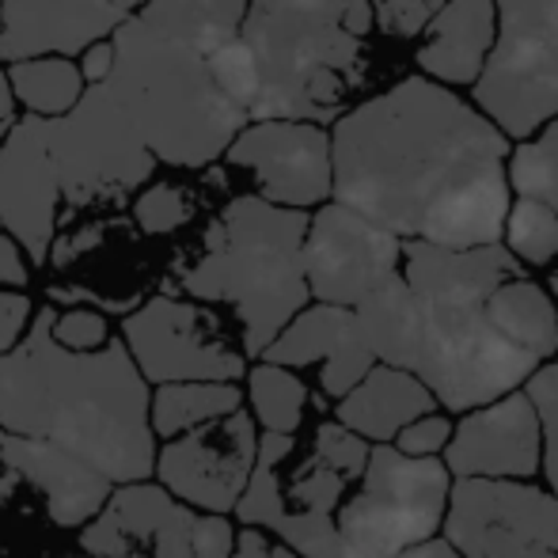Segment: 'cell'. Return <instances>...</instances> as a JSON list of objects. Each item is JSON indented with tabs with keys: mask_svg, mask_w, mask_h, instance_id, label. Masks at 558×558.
<instances>
[{
	"mask_svg": "<svg viewBox=\"0 0 558 558\" xmlns=\"http://www.w3.org/2000/svg\"><path fill=\"white\" fill-rule=\"evenodd\" d=\"M133 217L148 235H171L175 228L191 221V198L175 183H156L148 191H141Z\"/></svg>",
	"mask_w": 558,
	"mask_h": 558,
	"instance_id": "d6a6232c",
	"label": "cell"
},
{
	"mask_svg": "<svg viewBox=\"0 0 558 558\" xmlns=\"http://www.w3.org/2000/svg\"><path fill=\"white\" fill-rule=\"evenodd\" d=\"M81 547L96 558H228L235 529L225 513H206L160 483H118L84 524Z\"/></svg>",
	"mask_w": 558,
	"mask_h": 558,
	"instance_id": "8fae6325",
	"label": "cell"
},
{
	"mask_svg": "<svg viewBox=\"0 0 558 558\" xmlns=\"http://www.w3.org/2000/svg\"><path fill=\"white\" fill-rule=\"evenodd\" d=\"M501 235L509 240V251L529 266H547L558 255V217L539 198L517 194V202H509L506 209Z\"/></svg>",
	"mask_w": 558,
	"mask_h": 558,
	"instance_id": "f1b7e54d",
	"label": "cell"
},
{
	"mask_svg": "<svg viewBox=\"0 0 558 558\" xmlns=\"http://www.w3.org/2000/svg\"><path fill=\"white\" fill-rule=\"evenodd\" d=\"M399 558H460L452 551V544L448 539H426V544H418V547H411V551H403Z\"/></svg>",
	"mask_w": 558,
	"mask_h": 558,
	"instance_id": "60d3db41",
	"label": "cell"
},
{
	"mask_svg": "<svg viewBox=\"0 0 558 558\" xmlns=\"http://www.w3.org/2000/svg\"><path fill=\"white\" fill-rule=\"evenodd\" d=\"M225 156L232 168L247 171L266 202L304 209L331 198V133L319 122L251 118Z\"/></svg>",
	"mask_w": 558,
	"mask_h": 558,
	"instance_id": "2e32d148",
	"label": "cell"
},
{
	"mask_svg": "<svg viewBox=\"0 0 558 558\" xmlns=\"http://www.w3.org/2000/svg\"><path fill=\"white\" fill-rule=\"evenodd\" d=\"M0 463L20 471L43 494L53 524H61V529L88 524L107 501V494L114 490V483L104 471L84 463L69 448L50 445L43 437L12 434V429H0Z\"/></svg>",
	"mask_w": 558,
	"mask_h": 558,
	"instance_id": "44dd1931",
	"label": "cell"
},
{
	"mask_svg": "<svg viewBox=\"0 0 558 558\" xmlns=\"http://www.w3.org/2000/svg\"><path fill=\"white\" fill-rule=\"evenodd\" d=\"M209 61V73L214 81L221 84V92L232 104H240L243 111L251 118V104H255V88H258V76H255V61H251V50L243 46V38H228V43L217 46L214 53H206Z\"/></svg>",
	"mask_w": 558,
	"mask_h": 558,
	"instance_id": "4dcf8cb0",
	"label": "cell"
},
{
	"mask_svg": "<svg viewBox=\"0 0 558 558\" xmlns=\"http://www.w3.org/2000/svg\"><path fill=\"white\" fill-rule=\"evenodd\" d=\"M373 4V20L380 23L388 35L414 38L426 31V23L441 12L445 0H368Z\"/></svg>",
	"mask_w": 558,
	"mask_h": 558,
	"instance_id": "e575fe53",
	"label": "cell"
},
{
	"mask_svg": "<svg viewBox=\"0 0 558 558\" xmlns=\"http://www.w3.org/2000/svg\"><path fill=\"white\" fill-rule=\"evenodd\" d=\"M422 35L418 65L429 81L475 84L494 50L498 8L494 0H445Z\"/></svg>",
	"mask_w": 558,
	"mask_h": 558,
	"instance_id": "7402d4cb",
	"label": "cell"
},
{
	"mask_svg": "<svg viewBox=\"0 0 558 558\" xmlns=\"http://www.w3.org/2000/svg\"><path fill=\"white\" fill-rule=\"evenodd\" d=\"M50 335L61 345H69V350H99L104 342H111V324L96 308H69V312L53 308Z\"/></svg>",
	"mask_w": 558,
	"mask_h": 558,
	"instance_id": "836d02e7",
	"label": "cell"
},
{
	"mask_svg": "<svg viewBox=\"0 0 558 558\" xmlns=\"http://www.w3.org/2000/svg\"><path fill=\"white\" fill-rule=\"evenodd\" d=\"M258 452V426L243 407L232 414L168 437L153 471L168 494L206 513H232L251 478Z\"/></svg>",
	"mask_w": 558,
	"mask_h": 558,
	"instance_id": "9a60e30c",
	"label": "cell"
},
{
	"mask_svg": "<svg viewBox=\"0 0 558 558\" xmlns=\"http://www.w3.org/2000/svg\"><path fill=\"white\" fill-rule=\"evenodd\" d=\"M437 411V399L414 373L376 361L342 399H338L335 422L365 437L368 445H391L407 422Z\"/></svg>",
	"mask_w": 558,
	"mask_h": 558,
	"instance_id": "603a6c76",
	"label": "cell"
},
{
	"mask_svg": "<svg viewBox=\"0 0 558 558\" xmlns=\"http://www.w3.org/2000/svg\"><path fill=\"white\" fill-rule=\"evenodd\" d=\"M31 324V296L0 286V353H8Z\"/></svg>",
	"mask_w": 558,
	"mask_h": 558,
	"instance_id": "8d00e7d4",
	"label": "cell"
},
{
	"mask_svg": "<svg viewBox=\"0 0 558 558\" xmlns=\"http://www.w3.org/2000/svg\"><path fill=\"white\" fill-rule=\"evenodd\" d=\"M114 65L107 88L133 118L156 160L171 168H206L251 122L221 92L206 53L125 15L111 31Z\"/></svg>",
	"mask_w": 558,
	"mask_h": 558,
	"instance_id": "5b68a950",
	"label": "cell"
},
{
	"mask_svg": "<svg viewBox=\"0 0 558 558\" xmlns=\"http://www.w3.org/2000/svg\"><path fill=\"white\" fill-rule=\"evenodd\" d=\"M12 122H15V96H12V88H8L4 69H0V137H4Z\"/></svg>",
	"mask_w": 558,
	"mask_h": 558,
	"instance_id": "b9f144b4",
	"label": "cell"
},
{
	"mask_svg": "<svg viewBox=\"0 0 558 558\" xmlns=\"http://www.w3.org/2000/svg\"><path fill=\"white\" fill-rule=\"evenodd\" d=\"M243 407V391L235 380H175L160 384L156 396H148V426L156 437H179L186 429L232 414Z\"/></svg>",
	"mask_w": 558,
	"mask_h": 558,
	"instance_id": "484cf974",
	"label": "cell"
},
{
	"mask_svg": "<svg viewBox=\"0 0 558 558\" xmlns=\"http://www.w3.org/2000/svg\"><path fill=\"white\" fill-rule=\"evenodd\" d=\"M247 0H145L137 20L175 43L194 46L198 53H214L217 46L240 35Z\"/></svg>",
	"mask_w": 558,
	"mask_h": 558,
	"instance_id": "d4e9b609",
	"label": "cell"
},
{
	"mask_svg": "<svg viewBox=\"0 0 558 558\" xmlns=\"http://www.w3.org/2000/svg\"><path fill=\"white\" fill-rule=\"evenodd\" d=\"M27 281H31L27 251H23L8 232H0V286H4V289H23Z\"/></svg>",
	"mask_w": 558,
	"mask_h": 558,
	"instance_id": "f35d334b",
	"label": "cell"
},
{
	"mask_svg": "<svg viewBox=\"0 0 558 558\" xmlns=\"http://www.w3.org/2000/svg\"><path fill=\"white\" fill-rule=\"evenodd\" d=\"M304 232V209L240 194L214 217L198 258L179 270V289L202 304H228L240 324V350L258 357L312 301Z\"/></svg>",
	"mask_w": 558,
	"mask_h": 558,
	"instance_id": "277c9868",
	"label": "cell"
},
{
	"mask_svg": "<svg viewBox=\"0 0 558 558\" xmlns=\"http://www.w3.org/2000/svg\"><path fill=\"white\" fill-rule=\"evenodd\" d=\"M114 4H118V8H122V12H125V15H133V12H137V8H141V4H145V0H114Z\"/></svg>",
	"mask_w": 558,
	"mask_h": 558,
	"instance_id": "7bdbcfd3",
	"label": "cell"
},
{
	"mask_svg": "<svg viewBox=\"0 0 558 558\" xmlns=\"http://www.w3.org/2000/svg\"><path fill=\"white\" fill-rule=\"evenodd\" d=\"M448 437H452V418L441 411H429V414H422V418L407 422L391 445L407 456H437V452H445Z\"/></svg>",
	"mask_w": 558,
	"mask_h": 558,
	"instance_id": "d590c367",
	"label": "cell"
},
{
	"mask_svg": "<svg viewBox=\"0 0 558 558\" xmlns=\"http://www.w3.org/2000/svg\"><path fill=\"white\" fill-rule=\"evenodd\" d=\"M251 418L263 426V434H296L308 411V384L286 365L263 361L247 373Z\"/></svg>",
	"mask_w": 558,
	"mask_h": 558,
	"instance_id": "83f0119b",
	"label": "cell"
},
{
	"mask_svg": "<svg viewBox=\"0 0 558 558\" xmlns=\"http://www.w3.org/2000/svg\"><path fill=\"white\" fill-rule=\"evenodd\" d=\"M368 31V0H247L240 38L258 76L251 118H338L365 81Z\"/></svg>",
	"mask_w": 558,
	"mask_h": 558,
	"instance_id": "3957f363",
	"label": "cell"
},
{
	"mask_svg": "<svg viewBox=\"0 0 558 558\" xmlns=\"http://www.w3.org/2000/svg\"><path fill=\"white\" fill-rule=\"evenodd\" d=\"M441 524L460 558H558V498L529 478H452Z\"/></svg>",
	"mask_w": 558,
	"mask_h": 558,
	"instance_id": "7c38bea8",
	"label": "cell"
},
{
	"mask_svg": "<svg viewBox=\"0 0 558 558\" xmlns=\"http://www.w3.org/2000/svg\"><path fill=\"white\" fill-rule=\"evenodd\" d=\"M524 391L529 399L536 403V414H539V434H544V445H539V468H544L547 483H551V494L558 498V384L544 368L524 380Z\"/></svg>",
	"mask_w": 558,
	"mask_h": 558,
	"instance_id": "1f68e13d",
	"label": "cell"
},
{
	"mask_svg": "<svg viewBox=\"0 0 558 558\" xmlns=\"http://www.w3.org/2000/svg\"><path fill=\"white\" fill-rule=\"evenodd\" d=\"M506 156V133L483 111L429 76H411L338 114L331 194L399 240L501 243Z\"/></svg>",
	"mask_w": 558,
	"mask_h": 558,
	"instance_id": "6da1fadb",
	"label": "cell"
},
{
	"mask_svg": "<svg viewBox=\"0 0 558 558\" xmlns=\"http://www.w3.org/2000/svg\"><path fill=\"white\" fill-rule=\"evenodd\" d=\"M122 342L148 384L175 380H240L243 350L228 338L217 312L202 301L153 296L122 324Z\"/></svg>",
	"mask_w": 558,
	"mask_h": 558,
	"instance_id": "4fadbf2b",
	"label": "cell"
},
{
	"mask_svg": "<svg viewBox=\"0 0 558 558\" xmlns=\"http://www.w3.org/2000/svg\"><path fill=\"white\" fill-rule=\"evenodd\" d=\"M228 558H304V555H296L293 547L274 539L270 532L255 529V524H243V532H235V547Z\"/></svg>",
	"mask_w": 558,
	"mask_h": 558,
	"instance_id": "74e56055",
	"label": "cell"
},
{
	"mask_svg": "<svg viewBox=\"0 0 558 558\" xmlns=\"http://www.w3.org/2000/svg\"><path fill=\"white\" fill-rule=\"evenodd\" d=\"M509 281V278H506ZM501 281H460V286L418 289L422 338L414 376L434 391L445 411H471L506 391L524 388L544 361L529 353L490 308V293Z\"/></svg>",
	"mask_w": 558,
	"mask_h": 558,
	"instance_id": "52a82bcc",
	"label": "cell"
},
{
	"mask_svg": "<svg viewBox=\"0 0 558 558\" xmlns=\"http://www.w3.org/2000/svg\"><path fill=\"white\" fill-rule=\"evenodd\" d=\"M50 156L69 209L125 202L156 171L133 118L104 84H88L65 114L50 118Z\"/></svg>",
	"mask_w": 558,
	"mask_h": 558,
	"instance_id": "9c48e42d",
	"label": "cell"
},
{
	"mask_svg": "<svg viewBox=\"0 0 558 558\" xmlns=\"http://www.w3.org/2000/svg\"><path fill=\"white\" fill-rule=\"evenodd\" d=\"M125 20L114 0H0V58H73Z\"/></svg>",
	"mask_w": 558,
	"mask_h": 558,
	"instance_id": "ffe728a7",
	"label": "cell"
},
{
	"mask_svg": "<svg viewBox=\"0 0 558 558\" xmlns=\"http://www.w3.org/2000/svg\"><path fill=\"white\" fill-rule=\"evenodd\" d=\"M445 460L373 445L357 486L335 517V558H399L437 536L448 506Z\"/></svg>",
	"mask_w": 558,
	"mask_h": 558,
	"instance_id": "ba28073f",
	"label": "cell"
},
{
	"mask_svg": "<svg viewBox=\"0 0 558 558\" xmlns=\"http://www.w3.org/2000/svg\"><path fill=\"white\" fill-rule=\"evenodd\" d=\"M58 206L61 186L50 156V118L27 111L0 137V228H8L35 266L50 258Z\"/></svg>",
	"mask_w": 558,
	"mask_h": 558,
	"instance_id": "e0dca14e",
	"label": "cell"
},
{
	"mask_svg": "<svg viewBox=\"0 0 558 558\" xmlns=\"http://www.w3.org/2000/svg\"><path fill=\"white\" fill-rule=\"evenodd\" d=\"M368 448L342 422H319L308 441L263 434L235 517L304 558H335V517L365 471Z\"/></svg>",
	"mask_w": 558,
	"mask_h": 558,
	"instance_id": "8992f818",
	"label": "cell"
},
{
	"mask_svg": "<svg viewBox=\"0 0 558 558\" xmlns=\"http://www.w3.org/2000/svg\"><path fill=\"white\" fill-rule=\"evenodd\" d=\"M84 58H81V76L88 84H104L111 76V65H114V46L111 38H99V43L84 46Z\"/></svg>",
	"mask_w": 558,
	"mask_h": 558,
	"instance_id": "ab89813d",
	"label": "cell"
},
{
	"mask_svg": "<svg viewBox=\"0 0 558 558\" xmlns=\"http://www.w3.org/2000/svg\"><path fill=\"white\" fill-rule=\"evenodd\" d=\"M353 316L365 335L368 350L380 365H396L414 373L418 361V338H422V312L418 296L411 293V286L403 281V274L388 278L380 289L353 304Z\"/></svg>",
	"mask_w": 558,
	"mask_h": 558,
	"instance_id": "cb8c5ba5",
	"label": "cell"
},
{
	"mask_svg": "<svg viewBox=\"0 0 558 558\" xmlns=\"http://www.w3.org/2000/svg\"><path fill=\"white\" fill-rule=\"evenodd\" d=\"M539 414L524 388L471 407L452 426L445 468L452 478H532L539 471Z\"/></svg>",
	"mask_w": 558,
	"mask_h": 558,
	"instance_id": "ac0fdd59",
	"label": "cell"
},
{
	"mask_svg": "<svg viewBox=\"0 0 558 558\" xmlns=\"http://www.w3.org/2000/svg\"><path fill=\"white\" fill-rule=\"evenodd\" d=\"M498 35L475 81V104L506 137L558 118V0H494Z\"/></svg>",
	"mask_w": 558,
	"mask_h": 558,
	"instance_id": "30bf717a",
	"label": "cell"
},
{
	"mask_svg": "<svg viewBox=\"0 0 558 558\" xmlns=\"http://www.w3.org/2000/svg\"><path fill=\"white\" fill-rule=\"evenodd\" d=\"M8 88L15 104H23L31 114L58 118L81 99L88 81L81 76V65H73L61 53H38V58H20L8 65Z\"/></svg>",
	"mask_w": 558,
	"mask_h": 558,
	"instance_id": "4316f807",
	"label": "cell"
},
{
	"mask_svg": "<svg viewBox=\"0 0 558 558\" xmlns=\"http://www.w3.org/2000/svg\"><path fill=\"white\" fill-rule=\"evenodd\" d=\"M509 191L539 198L558 217V118L539 130L536 141H524L509 160Z\"/></svg>",
	"mask_w": 558,
	"mask_h": 558,
	"instance_id": "f546056e",
	"label": "cell"
},
{
	"mask_svg": "<svg viewBox=\"0 0 558 558\" xmlns=\"http://www.w3.org/2000/svg\"><path fill=\"white\" fill-rule=\"evenodd\" d=\"M38 308L20 342L0 353V429L69 448L118 483L153 475L156 434L148 426V380L122 338L99 350H69Z\"/></svg>",
	"mask_w": 558,
	"mask_h": 558,
	"instance_id": "7a4b0ae2",
	"label": "cell"
},
{
	"mask_svg": "<svg viewBox=\"0 0 558 558\" xmlns=\"http://www.w3.org/2000/svg\"><path fill=\"white\" fill-rule=\"evenodd\" d=\"M399 270H403V240L384 225L368 221L342 202H327L316 217H308L304 278L316 301L353 308Z\"/></svg>",
	"mask_w": 558,
	"mask_h": 558,
	"instance_id": "5bb4252c",
	"label": "cell"
},
{
	"mask_svg": "<svg viewBox=\"0 0 558 558\" xmlns=\"http://www.w3.org/2000/svg\"><path fill=\"white\" fill-rule=\"evenodd\" d=\"M258 357L274 361V365H286V368L319 365V388L331 399H342L345 391L376 365L353 308L324 304V301L312 304V308L304 304V308L274 335V342L266 345Z\"/></svg>",
	"mask_w": 558,
	"mask_h": 558,
	"instance_id": "d6986e66",
	"label": "cell"
}]
</instances>
